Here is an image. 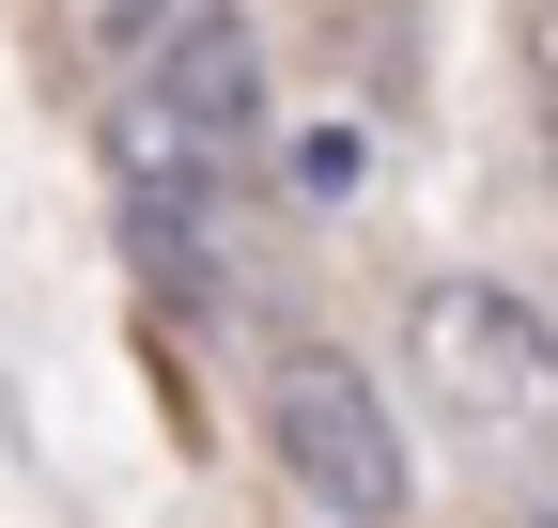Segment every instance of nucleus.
Segmentation results:
<instances>
[{
    "label": "nucleus",
    "instance_id": "nucleus-9",
    "mask_svg": "<svg viewBox=\"0 0 558 528\" xmlns=\"http://www.w3.org/2000/svg\"><path fill=\"white\" fill-rule=\"evenodd\" d=\"M543 528H558V513H543Z\"/></svg>",
    "mask_w": 558,
    "mask_h": 528
},
{
    "label": "nucleus",
    "instance_id": "nucleus-3",
    "mask_svg": "<svg viewBox=\"0 0 558 528\" xmlns=\"http://www.w3.org/2000/svg\"><path fill=\"white\" fill-rule=\"evenodd\" d=\"M109 218H124L140 264H156V296H202V280H218V156H202L186 124H156L140 94L109 124Z\"/></svg>",
    "mask_w": 558,
    "mask_h": 528
},
{
    "label": "nucleus",
    "instance_id": "nucleus-4",
    "mask_svg": "<svg viewBox=\"0 0 558 528\" xmlns=\"http://www.w3.org/2000/svg\"><path fill=\"white\" fill-rule=\"evenodd\" d=\"M140 109L186 124L202 156H233V141H248V109H264V32L233 16V0H171V32L140 47Z\"/></svg>",
    "mask_w": 558,
    "mask_h": 528
},
{
    "label": "nucleus",
    "instance_id": "nucleus-7",
    "mask_svg": "<svg viewBox=\"0 0 558 528\" xmlns=\"http://www.w3.org/2000/svg\"><path fill=\"white\" fill-rule=\"evenodd\" d=\"M527 79H543V124H558V0H527Z\"/></svg>",
    "mask_w": 558,
    "mask_h": 528
},
{
    "label": "nucleus",
    "instance_id": "nucleus-8",
    "mask_svg": "<svg viewBox=\"0 0 558 528\" xmlns=\"http://www.w3.org/2000/svg\"><path fill=\"white\" fill-rule=\"evenodd\" d=\"M543 187H558V124H543Z\"/></svg>",
    "mask_w": 558,
    "mask_h": 528
},
{
    "label": "nucleus",
    "instance_id": "nucleus-6",
    "mask_svg": "<svg viewBox=\"0 0 558 528\" xmlns=\"http://www.w3.org/2000/svg\"><path fill=\"white\" fill-rule=\"evenodd\" d=\"M78 16H94V47H124V62H140V47L171 32V0H78Z\"/></svg>",
    "mask_w": 558,
    "mask_h": 528
},
{
    "label": "nucleus",
    "instance_id": "nucleus-5",
    "mask_svg": "<svg viewBox=\"0 0 558 528\" xmlns=\"http://www.w3.org/2000/svg\"><path fill=\"white\" fill-rule=\"evenodd\" d=\"M295 187H311V203H357V187H373V124H311V141H295Z\"/></svg>",
    "mask_w": 558,
    "mask_h": 528
},
{
    "label": "nucleus",
    "instance_id": "nucleus-1",
    "mask_svg": "<svg viewBox=\"0 0 558 528\" xmlns=\"http://www.w3.org/2000/svg\"><path fill=\"white\" fill-rule=\"evenodd\" d=\"M403 373L450 405L465 451H543L558 435V326L512 280H418L403 296Z\"/></svg>",
    "mask_w": 558,
    "mask_h": 528
},
{
    "label": "nucleus",
    "instance_id": "nucleus-2",
    "mask_svg": "<svg viewBox=\"0 0 558 528\" xmlns=\"http://www.w3.org/2000/svg\"><path fill=\"white\" fill-rule=\"evenodd\" d=\"M264 435H279V467H295L341 528H388V513H403V420H388V388H373L357 358L295 343V358L264 373Z\"/></svg>",
    "mask_w": 558,
    "mask_h": 528
}]
</instances>
